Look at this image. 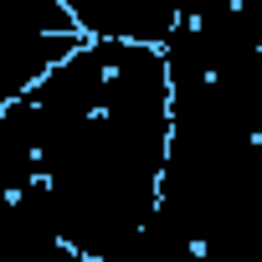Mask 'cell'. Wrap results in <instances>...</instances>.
<instances>
[{
	"instance_id": "cell-2",
	"label": "cell",
	"mask_w": 262,
	"mask_h": 262,
	"mask_svg": "<svg viewBox=\"0 0 262 262\" xmlns=\"http://www.w3.org/2000/svg\"><path fill=\"white\" fill-rule=\"evenodd\" d=\"M62 6L82 36L149 41V47H165L180 16V0H62Z\"/></svg>"
},
{
	"instance_id": "cell-1",
	"label": "cell",
	"mask_w": 262,
	"mask_h": 262,
	"mask_svg": "<svg viewBox=\"0 0 262 262\" xmlns=\"http://www.w3.org/2000/svg\"><path fill=\"white\" fill-rule=\"evenodd\" d=\"M41 185L77 262H123L160 201L170 144V72L149 41L82 36L26 93Z\"/></svg>"
}]
</instances>
